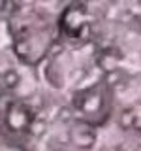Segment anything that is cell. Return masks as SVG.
<instances>
[{
  "label": "cell",
  "instance_id": "obj_1",
  "mask_svg": "<svg viewBox=\"0 0 141 151\" xmlns=\"http://www.w3.org/2000/svg\"><path fill=\"white\" fill-rule=\"evenodd\" d=\"M6 85H8L9 89L17 87V85H19V74H17V72H13V70L6 72Z\"/></svg>",
  "mask_w": 141,
  "mask_h": 151
}]
</instances>
